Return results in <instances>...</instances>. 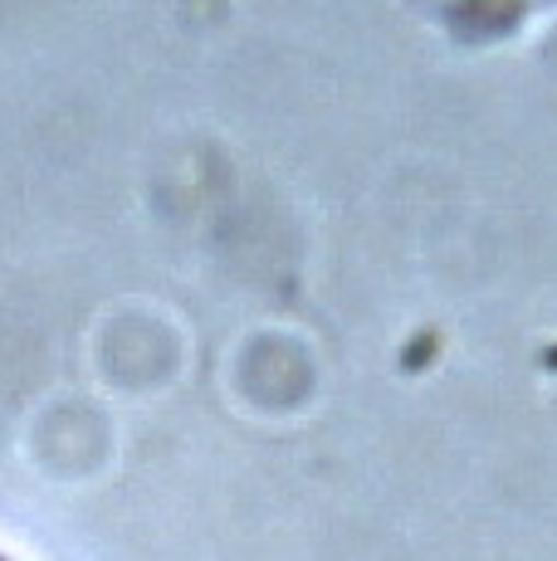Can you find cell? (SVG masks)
Instances as JSON below:
<instances>
[{"label":"cell","instance_id":"cell-1","mask_svg":"<svg viewBox=\"0 0 557 561\" xmlns=\"http://www.w3.org/2000/svg\"><path fill=\"white\" fill-rule=\"evenodd\" d=\"M450 5H465V15L469 20H479V25H513L519 15H528V10H538V5H548V0H450Z\"/></svg>","mask_w":557,"mask_h":561}]
</instances>
